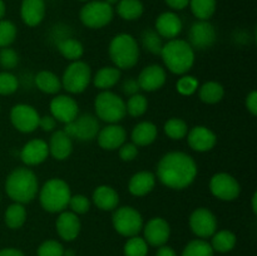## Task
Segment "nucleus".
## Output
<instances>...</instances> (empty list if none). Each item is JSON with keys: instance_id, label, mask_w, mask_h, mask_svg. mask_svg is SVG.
I'll return each instance as SVG.
<instances>
[{"instance_id": "28", "label": "nucleus", "mask_w": 257, "mask_h": 256, "mask_svg": "<svg viewBox=\"0 0 257 256\" xmlns=\"http://www.w3.org/2000/svg\"><path fill=\"white\" fill-rule=\"evenodd\" d=\"M93 84L100 90H109L120 79V70L115 67H103L94 74Z\"/></svg>"}, {"instance_id": "12", "label": "nucleus", "mask_w": 257, "mask_h": 256, "mask_svg": "<svg viewBox=\"0 0 257 256\" xmlns=\"http://www.w3.org/2000/svg\"><path fill=\"white\" fill-rule=\"evenodd\" d=\"M39 113L29 104H17L10 110V120L13 125L22 133L34 132L39 124Z\"/></svg>"}, {"instance_id": "27", "label": "nucleus", "mask_w": 257, "mask_h": 256, "mask_svg": "<svg viewBox=\"0 0 257 256\" xmlns=\"http://www.w3.org/2000/svg\"><path fill=\"white\" fill-rule=\"evenodd\" d=\"M158 131L157 127L152 122H141L137 125H135L132 131V143H135L137 147H143V146H150L157 138Z\"/></svg>"}, {"instance_id": "43", "label": "nucleus", "mask_w": 257, "mask_h": 256, "mask_svg": "<svg viewBox=\"0 0 257 256\" xmlns=\"http://www.w3.org/2000/svg\"><path fill=\"white\" fill-rule=\"evenodd\" d=\"M38 256H64V247L55 240H47L40 243L37 251Z\"/></svg>"}, {"instance_id": "46", "label": "nucleus", "mask_w": 257, "mask_h": 256, "mask_svg": "<svg viewBox=\"0 0 257 256\" xmlns=\"http://www.w3.org/2000/svg\"><path fill=\"white\" fill-rule=\"evenodd\" d=\"M19 63V55L12 48H2L0 50V65L4 69H14Z\"/></svg>"}, {"instance_id": "7", "label": "nucleus", "mask_w": 257, "mask_h": 256, "mask_svg": "<svg viewBox=\"0 0 257 256\" xmlns=\"http://www.w3.org/2000/svg\"><path fill=\"white\" fill-rule=\"evenodd\" d=\"M114 17V9L104 0L87 2L79 12V19L84 27L100 29L109 24Z\"/></svg>"}, {"instance_id": "45", "label": "nucleus", "mask_w": 257, "mask_h": 256, "mask_svg": "<svg viewBox=\"0 0 257 256\" xmlns=\"http://www.w3.org/2000/svg\"><path fill=\"white\" fill-rule=\"evenodd\" d=\"M68 207L75 215H83V213H87L89 211L90 201L84 195H72L70 196L69 203H68Z\"/></svg>"}, {"instance_id": "17", "label": "nucleus", "mask_w": 257, "mask_h": 256, "mask_svg": "<svg viewBox=\"0 0 257 256\" xmlns=\"http://www.w3.org/2000/svg\"><path fill=\"white\" fill-rule=\"evenodd\" d=\"M125 138H127V133L124 128L118 123H110L105 125L102 130H99L97 135L98 145L105 151L118 150L125 142Z\"/></svg>"}, {"instance_id": "51", "label": "nucleus", "mask_w": 257, "mask_h": 256, "mask_svg": "<svg viewBox=\"0 0 257 256\" xmlns=\"http://www.w3.org/2000/svg\"><path fill=\"white\" fill-rule=\"evenodd\" d=\"M166 4L173 10H183L188 7L190 0H165Z\"/></svg>"}, {"instance_id": "56", "label": "nucleus", "mask_w": 257, "mask_h": 256, "mask_svg": "<svg viewBox=\"0 0 257 256\" xmlns=\"http://www.w3.org/2000/svg\"><path fill=\"white\" fill-rule=\"evenodd\" d=\"M104 2H105V3H108V4L112 5V7H113V5H117V4H118V2H119V0H104Z\"/></svg>"}, {"instance_id": "39", "label": "nucleus", "mask_w": 257, "mask_h": 256, "mask_svg": "<svg viewBox=\"0 0 257 256\" xmlns=\"http://www.w3.org/2000/svg\"><path fill=\"white\" fill-rule=\"evenodd\" d=\"M148 108L147 98L143 94H133L128 98L127 103H125V110L131 117H141L146 113Z\"/></svg>"}, {"instance_id": "6", "label": "nucleus", "mask_w": 257, "mask_h": 256, "mask_svg": "<svg viewBox=\"0 0 257 256\" xmlns=\"http://www.w3.org/2000/svg\"><path fill=\"white\" fill-rule=\"evenodd\" d=\"M95 117L107 123H118L125 117V102L110 90H102L94 100Z\"/></svg>"}, {"instance_id": "40", "label": "nucleus", "mask_w": 257, "mask_h": 256, "mask_svg": "<svg viewBox=\"0 0 257 256\" xmlns=\"http://www.w3.org/2000/svg\"><path fill=\"white\" fill-rule=\"evenodd\" d=\"M142 44L148 52L153 54H161L163 47L162 38L157 34L156 30H145L142 33Z\"/></svg>"}, {"instance_id": "31", "label": "nucleus", "mask_w": 257, "mask_h": 256, "mask_svg": "<svg viewBox=\"0 0 257 256\" xmlns=\"http://www.w3.org/2000/svg\"><path fill=\"white\" fill-rule=\"evenodd\" d=\"M143 12L145 7L141 0H119L117 4V14L128 22L140 19Z\"/></svg>"}, {"instance_id": "10", "label": "nucleus", "mask_w": 257, "mask_h": 256, "mask_svg": "<svg viewBox=\"0 0 257 256\" xmlns=\"http://www.w3.org/2000/svg\"><path fill=\"white\" fill-rule=\"evenodd\" d=\"M100 130L99 120L95 115L84 113V114H78L74 120L69 123H65L64 132L69 136L70 138H75L78 141H92L97 137L98 132Z\"/></svg>"}, {"instance_id": "4", "label": "nucleus", "mask_w": 257, "mask_h": 256, "mask_svg": "<svg viewBox=\"0 0 257 256\" xmlns=\"http://www.w3.org/2000/svg\"><path fill=\"white\" fill-rule=\"evenodd\" d=\"M109 57L118 69H131L140 59V48L137 40L127 33L115 35L109 43Z\"/></svg>"}, {"instance_id": "18", "label": "nucleus", "mask_w": 257, "mask_h": 256, "mask_svg": "<svg viewBox=\"0 0 257 256\" xmlns=\"http://www.w3.org/2000/svg\"><path fill=\"white\" fill-rule=\"evenodd\" d=\"M166 79V70L158 64H152L146 67L142 72L140 73L137 78L140 89L146 90V92H155V90L161 89L165 85Z\"/></svg>"}, {"instance_id": "58", "label": "nucleus", "mask_w": 257, "mask_h": 256, "mask_svg": "<svg viewBox=\"0 0 257 256\" xmlns=\"http://www.w3.org/2000/svg\"><path fill=\"white\" fill-rule=\"evenodd\" d=\"M79 2H84V3H87V2H90V0H79Z\"/></svg>"}, {"instance_id": "21", "label": "nucleus", "mask_w": 257, "mask_h": 256, "mask_svg": "<svg viewBox=\"0 0 257 256\" xmlns=\"http://www.w3.org/2000/svg\"><path fill=\"white\" fill-rule=\"evenodd\" d=\"M58 235L64 241H73L78 237L80 232V220L78 215L72 211H63L59 213L55 222Z\"/></svg>"}, {"instance_id": "44", "label": "nucleus", "mask_w": 257, "mask_h": 256, "mask_svg": "<svg viewBox=\"0 0 257 256\" xmlns=\"http://www.w3.org/2000/svg\"><path fill=\"white\" fill-rule=\"evenodd\" d=\"M198 80L192 75H183L177 80V92L182 95H192L198 89Z\"/></svg>"}, {"instance_id": "23", "label": "nucleus", "mask_w": 257, "mask_h": 256, "mask_svg": "<svg viewBox=\"0 0 257 256\" xmlns=\"http://www.w3.org/2000/svg\"><path fill=\"white\" fill-rule=\"evenodd\" d=\"M48 148H49V155H52L55 160L64 161L72 153L73 141L63 130L54 131L48 143Z\"/></svg>"}, {"instance_id": "30", "label": "nucleus", "mask_w": 257, "mask_h": 256, "mask_svg": "<svg viewBox=\"0 0 257 256\" xmlns=\"http://www.w3.org/2000/svg\"><path fill=\"white\" fill-rule=\"evenodd\" d=\"M211 237H212V241L210 243L211 247L213 248V251H217L221 253L230 252L231 250H233L236 242H237L235 233L228 230L216 231Z\"/></svg>"}, {"instance_id": "14", "label": "nucleus", "mask_w": 257, "mask_h": 256, "mask_svg": "<svg viewBox=\"0 0 257 256\" xmlns=\"http://www.w3.org/2000/svg\"><path fill=\"white\" fill-rule=\"evenodd\" d=\"M190 227L197 237L207 238L217 231V220L210 210L200 207L191 213Z\"/></svg>"}, {"instance_id": "41", "label": "nucleus", "mask_w": 257, "mask_h": 256, "mask_svg": "<svg viewBox=\"0 0 257 256\" xmlns=\"http://www.w3.org/2000/svg\"><path fill=\"white\" fill-rule=\"evenodd\" d=\"M17 38V27L10 20H0V48H7Z\"/></svg>"}, {"instance_id": "8", "label": "nucleus", "mask_w": 257, "mask_h": 256, "mask_svg": "<svg viewBox=\"0 0 257 256\" xmlns=\"http://www.w3.org/2000/svg\"><path fill=\"white\" fill-rule=\"evenodd\" d=\"M62 80V88H64L68 93L79 94L83 93L89 85L92 80V70L85 62L75 60L65 68Z\"/></svg>"}, {"instance_id": "25", "label": "nucleus", "mask_w": 257, "mask_h": 256, "mask_svg": "<svg viewBox=\"0 0 257 256\" xmlns=\"http://www.w3.org/2000/svg\"><path fill=\"white\" fill-rule=\"evenodd\" d=\"M155 186V173L150 172V171H141V172L135 173L131 177L130 182H128V191L131 192V195L142 197V196H146L150 192H152Z\"/></svg>"}, {"instance_id": "13", "label": "nucleus", "mask_w": 257, "mask_h": 256, "mask_svg": "<svg viewBox=\"0 0 257 256\" xmlns=\"http://www.w3.org/2000/svg\"><path fill=\"white\" fill-rule=\"evenodd\" d=\"M190 42L192 49L205 50L212 47L216 42V29L208 20H197L190 28Z\"/></svg>"}, {"instance_id": "42", "label": "nucleus", "mask_w": 257, "mask_h": 256, "mask_svg": "<svg viewBox=\"0 0 257 256\" xmlns=\"http://www.w3.org/2000/svg\"><path fill=\"white\" fill-rule=\"evenodd\" d=\"M18 87H19V82L14 74L9 72L0 73V94H13L14 92H17Z\"/></svg>"}, {"instance_id": "16", "label": "nucleus", "mask_w": 257, "mask_h": 256, "mask_svg": "<svg viewBox=\"0 0 257 256\" xmlns=\"http://www.w3.org/2000/svg\"><path fill=\"white\" fill-rule=\"evenodd\" d=\"M143 235L148 245L160 247L167 243L171 235L170 223L162 217H153L143 225Z\"/></svg>"}, {"instance_id": "29", "label": "nucleus", "mask_w": 257, "mask_h": 256, "mask_svg": "<svg viewBox=\"0 0 257 256\" xmlns=\"http://www.w3.org/2000/svg\"><path fill=\"white\" fill-rule=\"evenodd\" d=\"M35 84H37L38 89L47 94H57L62 89L60 78L49 70H42L38 73L35 77Z\"/></svg>"}, {"instance_id": "48", "label": "nucleus", "mask_w": 257, "mask_h": 256, "mask_svg": "<svg viewBox=\"0 0 257 256\" xmlns=\"http://www.w3.org/2000/svg\"><path fill=\"white\" fill-rule=\"evenodd\" d=\"M55 125H57V120L54 119L53 115H43L39 118V124L38 128H42L44 132H53L55 130Z\"/></svg>"}, {"instance_id": "19", "label": "nucleus", "mask_w": 257, "mask_h": 256, "mask_svg": "<svg viewBox=\"0 0 257 256\" xmlns=\"http://www.w3.org/2000/svg\"><path fill=\"white\" fill-rule=\"evenodd\" d=\"M187 141L190 147L196 152H207L215 147L217 137L210 128L196 125L187 132Z\"/></svg>"}, {"instance_id": "57", "label": "nucleus", "mask_w": 257, "mask_h": 256, "mask_svg": "<svg viewBox=\"0 0 257 256\" xmlns=\"http://www.w3.org/2000/svg\"><path fill=\"white\" fill-rule=\"evenodd\" d=\"M64 256H74V252L72 250H64Z\"/></svg>"}, {"instance_id": "37", "label": "nucleus", "mask_w": 257, "mask_h": 256, "mask_svg": "<svg viewBox=\"0 0 257 256\" xmlns=\"http://www.w3.org/2000/svg\"><path fill=\"white\" fill-rule=\"evenodd\" d=\"M165 133L171 138V140L180 141L187 136L188 125L181 118H171L165 123Z\"/></svg>"}, {"instance_id": "3", "label": "nucleus", "mask_w": 257, "mask_h": 256, "mask_svg": "<svg viewBox=\"0 0 257 256\" xmlns=\"http://www.w3.org/2000/svg\"><path fill=\"white\" fill-rule=\"evenodd\" d=\"M160 55L162 57L166 68L173 74H186L195 63V50L188 42L177 38L163 44Z\"/></svg>"}, {"instance_id": "2", "label": "nucleus", "mask_w": 257, "mask_h": 256, "mask_svg": "<svg viewBox=\"0 0 257 256\" xmlns=\"http://www.w3.org/2000/svg\"><path fill=\"white\" fill-rule=\"evenodd\" d=\"M7 195L14 202L29 203L39 192L37 175L27 167H18L9 173L5 181Z\"/></svg>"}, {"instance_id": "24", "label": "nucleus", "mask_w": 257, "mask_h": 256, "mask_svg": "<svg viewBox=\"0 0 257 256\" xmlns=\"http://www.w3.org/2000/svg\"><path fill=\"white\" fill-rule=\"evenodd\" d=\"M20 17L28 27H37L45 17L44 0H23L20 7Z\"/></svg>"}, {"instance_id": "49", "label": "nucleus", "mask_w": 257, "mask_h": 256, "mask_svg": "<svg viewBox=\"0 0 257 256\" xmlns=\"http://www.w3.org/2000/svg\"><path fill=\"white\" fill-rule=\"evenodd\" d=\"M122 90L124 94L127 95H133V94H137L138 90H140V85H138L137 79H127L122 85Z\"/></svg>"}, {"instance_id": "38", "label": "nucleus", "mask_w": 257, "mask_h": 256, "mask_svg": "<svg viewBox=\"0 0 257 256\" xmlns=\"http://www.w3.org/2000/svg\"><path fill=\"white\" fill-rule=\"evenodd\" d=\"M124 256H147L148 253V243L146 240L140 236H132L128 237L127 242L123 247Z\"/></svg>"}, {"instance_id": "55", "label": "nucleus", "mask_w": 257, "mask_h": 256, "mask_svg": "<svg viewBox=\"0 0 257 256\" xmlns=\"http://www.w3.org/2000/svg\"><path fill=\"white\" fill-rule=\"evenodd\" d=\"M257 193L255 192L252 196V211L253 213H257Z\"/></svg>"}, {"instance_id": "35", "label": "nucleus", "mask_w": 257, "mask_h": 256, "mask_svg": "<svg viewBox=\"0 0 257 256\" xmlns=\"http://www.w3.org/2000/svg\"><path fill=\"white\" fill-rule=\"evenodd\" d=\"M188 5L198 20H208L215 14L217 0H190Z\"/></svg>"}, {"instance_id": "47", "label": "nucleus", "mask_w": 257, "mask_h": 256, "mask_svg": "<svg viewBox=\"0 0 257 256\" xmlns=\"http://www.w3.org/2000/svg\"><path fill=\"white\" fill-rule=\"evenodd\" d=\"M119 157L124 162H131L138 156V147L135 143H123L119 148Z\"/></svg>"}, {"instance_id": "33", "label": "nucleus", "mask_w": 257, "mask_h": 256, "mask_svg": "<svg viewBox=\"0 0 257 256\" xmlns=\"http://www.w3.org/2000/svg\"><path fill=\"white\" fill-rule=\"evenodd\" d=\"M58 50H59L60 54L68 60H80V58L83 57V53H84V48L83 44L77 39H73V38H65L62 39L58 43Z\"/></svg>"}, {"instance_id": "52", "label": "nucleus", "mask_w": 257, "mask_h": 256, "mask_svg": "<svg viewBox=\"0 0 257 256\" xmlns=\"http://www.w3.org/2000/svg\"><path fill=\"white\" fill-rule=\"evenodd\" d=\"M156 256H177V253H176V251L172 247H170L167 245H163L158 247Z\"/></svg>"}, {"instance_id": "11", "label": "nucleus", "mask_w": 257, "mask_h": 256, "mask_svg": "<svg viewBox=\"0 0 257 256\" xmlns=\"http://www.w3.org/2000/svg\"><path fill=\"white\" fill-rule=\"evenodd\" d=\"M210 191L218 200L235 201L240 196L241 186L233 176L221 172L211 177Z\"/></svg>"}, {"instance_id": "22", "label": "nucleus", "mask_w": 257, "mask_h": 256, "mask_svg": "<svg viewBox=\"0 0 257 256\" xmlns=\"http://www.w3.org/2000/svg\"><path fill=\"white\" fill-rule=\"evenodd\" d=\"M49 156L48 143L43 140H32L23 146L20 158L27 166H38Z\"/></svg>"}, {"instance_id": "26", "label": "nucleus", "mask_w": 257, "mask_h": 256, "mask_svg": "<svg viewBox=\"0 0 257 256\" xmlns=\"http://www.w3.org/2000/svg\"><path fill=\"white\" fill-rule=\"evenodd\" d=\"M93 203L102 211H114L119 203L117 191L107 185L98 186L93 192Z\"/></svg>"}, {"instance_id": "9", "label": "nucleus", "mask_w": 257, "mask_h": 256, "mask_svg": "<svg viewBox=\"0 0 257 256\" xmlns=\"http://www.w3.org/2000/svg\"><path fill=\"white\" fill-rule=\"evenodd\" d=\"M113 227L124 237L137 236L143 228L142 215L131 206L115 208L112 216Z\"/></svg>"}, {"instance_id": "20", "label": "nucleus", "mask_w": 257, "mask_h": 256, "mask_svg": "<svg viewBox=\"0 0 257 256\" xmlns=\"http://www.w3.org/2000/svg\"><path fill=\"white\" fill-rule=\"evenodd\" d=\"M156 32L161 38L166 39H176L182 32V20L176 13L173 12H165L158 15L156 19Z\"/></svg>"}, {"instance_id": "36", "label": "nucleus", "mask_w": 257, "mask_h": 256, "mask_svg": "<svg viewBox=\"0 0 257 256\" xmlns=\"http://www.w3.org/2000/svg\"><path fill=\"white\" fill-rule=\"evenodd\" d=\"M215 251L210 243L203 238H196L190 241L182 251V256H213Z\"/></svg>"}, {"instance_id": "50", "label": "nucleus", "mask_w": 257, "mask_h": 256, "mask_svg": "<svg viewBox=\"0 0 257 256\" xmlns=\"http://www.w3.org/2000/svg\"><path fill=\"white\" fill-rule=\"evenodd\" d=\"M246 108L252 115L257 114V92L252 90L250 94L246 97Z\"/></svg>"}, {"instance_id": "5", "label": "nucleus", "mask_w": 257, "mask_h": 256, "mask_svg": "<svg viewBox=\"0 0 257 256\" xmlns=\"http://www.w3.org/2000/svg\"><path fill=\"white\" fill-rule=\"evenodd\" d=\"M70 196V187L65 181L60 178H50L40 188L39 202L47 212L60 213L68 207Z\"/></svg>"}, {"instance_id": "1", "label": "nucleus", "mask_w": 257, "mask_h": 256, "mask_svg": "<svg viewBox=\"0 0 257 256\" xmlns=\"http://www.w3.org/2000/svg\"><path fill=\"white\" fill-rule=\"evenodd\" d=\"M197 176V165L185 152H168L160 160L157 178L162 185L172 190L187 188Z\"/></svg>"}, {"instance_id": "34", "label": "nucleus", "mask_w": 257, "mask_h": 256, "mask_svg": "<svg viewBox=\"0 0 257 256\" xmlns=\"http://www.w3.org/2000/svg\"><path fill=\"white\" fill-rule=\"evenodd\" d=\"M25 220H27V210L22 203L14 202L5 211L4 221L9 228H13V230L20 228L24 225Z\"/></svg>"}, {"instance_id": "15", "label": "nucleus", "mask_w": 257, "mask_h": 256, "mask_svg": "<svg viewBox=\"0 0 257 256\" xmlns=\"http://www.w3.org/2000/svg\"><path fill=\"white\" fill-rule=\"evenodd\" d=\"M50 115L54 117L55 120L62 123H69L77 118L79 114L78 103L69 95L60 94L50 100Z\"/></svg>"}, {"instance_id": "54", "label": "nucleus", "mask_w": 257, "mask_h": 256, "mask_svg": "<svg viewBox=\"0 0 257 256\" xmlns=\"http://www.w3.org/2000/svg\"><path fill=\"white\" fill-rule=\"evenodd\" d=\"M5 13H7V7H5V3L3 0H0V20L4 18Z\"/></svg>"}, {"instance_id": "32", "label": "nucleus", "mask_w": 257, "mask_h": 256, "mask_svg": "<svg viewBox=\"0 0 257 256\" xmlns=\"http://www.w3.org/2000/svg\"><path fill=\"white\" fill-rule=\"evenodd\" d=\"M223 95H225V89L217 82H207L198 88V97L207 104H216L221 102Z\"/></svg>"}, {"instance_id": "53", "label": "nucleus", "mask_w": 257, "mask_h": 256, "mask_svg": "<svg viewBox=\"0 0 257 256\" xmlns=\"http://www.w3.org/2000/svg\"><path fill=\"white\" fill-rule=\"evenodd\" d=\"M0 256H24L23 251L14 247H7L0 250Z\"/></svg>"}]
</instances>
